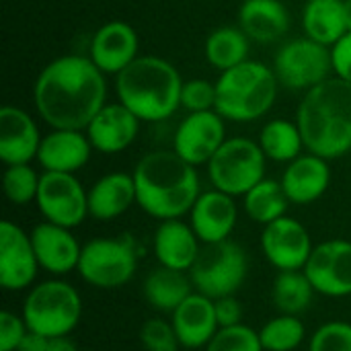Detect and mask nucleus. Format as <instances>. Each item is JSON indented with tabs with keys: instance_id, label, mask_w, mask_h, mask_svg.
I'll use <instances>...</instances> for the list:
<instances>
[{
	"instance_id": "nucleus-1",
	"label": "nucleus",
	"mask_w": 351,
	"mask_h": 351,
	"mask_svg": "<svg viewBox=\"0 0 351 351\" xmlns=\"http://www.w3.org/2000/svg\"><path fill=\"white\" fill-rule=\"evenodd\" d=\"M33 103L51 130H86L107 105V82L88 56L51 60L33 84Z\"/></svg>"
},
{
	"instance_id": "nucleus-2",
	"label": "nucleus",
	"mask_w": 351,
	"mask_h": 351,
	"mask_svg": "<svg viewBox=\"0 0 351 351\" xmlns=\"http://www.w3.org/2000/svg\"><path fill=\"white\" fill-rule=\"evenodd\" d=\"M132 175L140 210L160 222L189 214L202 193L195 167L173 148L144 154Z\"/></svg>"
},
{
	"instance_id": "nucleus-3",
	"label": "nucleus",
	"mask_w": 351,
	"mask_h": 351,
	"mask_svg": "<svg viewBox=\"0 0 351 351\" xmlns=\"http://www.w3.org/2000/svg\"><path fill=\"white\" fill-rule=\"evenodd\" d=\"M296 123L308 152L327 160L351 152L350 82L331 76L306 90L296 111Z\"/></svg>"
},
{
	"instance_id": "nucleus-4",
	"label": "nucleus",
	"mask_w": 351,
	"mask_h": 351,
	"mask_svg": "<svg viewBox=\"0 0 351 351\" xmlns=\"http://www.w3.org/2000/svg\"><path fill=\"white\" fill-rule=\"evenodd\" d=\"M183 78L179 70L158 56H138L115 76V93L140 121L158 123L181 107Z\"/></svg>"
},
{
	"instance_id": "nucleus-5",
	"label": "nucleus",
	"mask_w": 351,
	"mask_h": 351,
	"mask_svg": "<svg viewBox=\"0 0 351 351\" xmlns=\"http://www.w3.org/2000/svg\"><path fill=\"white\" fill-rule=\"evenodd\" d=\"M280 80L274 68L247 60L216 80V111L234 123H247L263 117L278 99Z\"/></svg>"
},
{
	"instance_id": "nucleus-6",
	"label": "nucleus",
	"mask_w": 351,
	"mask_h": 351,
	"mask_svg": "<svg viewBox=\"0 0 351 351\" xmlns=\"http://www.w3.org/2000/svg\"><path fill=\"white\" fill-rule=\"evenodd\" d=\"M21 315L29 331L43 337H66L82 319V298L72 284L51 278L29 288Z\"/></svg>"
},
{
	"instance_id": "nucleus-7",
	"label": "nucleus",
	"mask_w": 351,
	"mask_h": 351,
	"mask_svg": "<svg viewBox=\"0 0 351 351\" xmlns=\"http://www.w3.org/2000/svg\"><path fill=\"white\" fill-rule=\"evenodd\" d=\"M138 269V251L132 237H99L82 245L78 276L93 288L115 290L125 286Z\"/></svg>"
},
{
	"instance_id": "nucleus-8",
	"label": "nucleus",
	"mask_w": 351,
	"mask_h": 351,
	"mask_svg": "<svg viewBox=\"0 0 351 351\" xmlns=\"http://www.w3.org/2000/svg\"><path fill=\"white\" fill-rule=\"evenodd\" d=\"M265 162L267 156L263 154L259 142L234 136L226 138L206 167L214 189H220L232 197H243L265 179Z\"/></svg>"
},
{
	"instance_id": "nucleus-9",
	"label": "nucleus",
	"mask_w": 351,
	"mask_h": 351,
	"mask_svg": "<svg viewBox=\"0 0 351 351\" xmlns=\"http://www.w3.org/2000/svg\"><path fill=\"white\" fill-rule=\"evenodd\" d=\"M249 274V259L245 249L234 241L204 245L197 261L189 269L195 292L216 300L234 296Z\"/></svg>"
},
{
	"instance_id": "nucleus-10",
	"label": "nucleus",
	"mask_w": 351,
	"mask_h": 351,
	"mask_svg": "<svg viewBox=\"0 0 351 351\" xmlns=\"http://www.w3.org/2000/svg\"><path fill=\"white\" fill-rule=\"evenodd\" d=\"M274 72L282 86L306 93L331 78V47L306 35L292 39L278 49L274 58Z\"/></svg>"
},
{
	"instance_id": "nucleus-11",
	"label": "nucleus",
	"mask_w": 351,
	"mask_h": 351,
	"mask_svg": "<svg viewBox=\"0 0 351 351\" xmlns=\"http://www.w3.org/2000/svg\"><path fill=\"white\" fill-rule=\"evenodd\" d=\"M43 220L76 228L88 218V191L72 173H41L35 199Z\"/></svg>"
},
{
	"instance_id": "nucleus-12",
	"label": "nucleus",
	"mask_w": 351,
	"mask_h": 351,
	"mask_svg": "<svg viewBox=\"0 0 351 351\" xmlns=\"http://www.w3.org/2000/svg\"><path fill=\"white\" fill-rule=\"evenodd\" d=\"M313 249L315 245L306 226L288 214L263 226L261 251L269 261V265L276 267L278 271L304 269Z\"/></svg>"
},
{
	"instance_id": "nucleus-13",
	"label": "nucleus",
	"mask_w": 351,
	"mask_h": 351,
	"mask_svg": "<svg viewBox=\"0 0 351 351\" xmlns=\"http://www.w3.org/2000/svg\"><path fill=\"white\" fill-rule=\"evenodd\" d=\"M304 274L317 294L329 298L351 296V241L333 239L315 245Z\"/></svg>"
},
{
	"instance_id": "nucleus-14",
	"label": "nucleus",
	"mask_w": 351,
	"mask_h": 351,
	"mask_svg": "<svg viewBox=\"0 0 351 351\" xmlns=\"http://www.w3.org/2000/svg\"><path fill=\"white\" fill-rule=\"evenodd\" d=\"M226 142V119L214 111L187 113L173 136V150L193 167L208 165Z\"/></svg>"
},
{
	"instance_id": "nucleus-15",
	"label": "nucleus",
	"mask_w": 351,
	"mask_h": 351,
	"mask_svg": "<svg viewBox=\"0 0 351 351\" xmlns=\"http://www.w3.org/2000/svg\"><path fill=\"white\" fill-rule=\"evenodd\" d=\"M39 269L31 234L10 220L0 222V286L6 292L29 290Z\"/></svg>"
},
{
	"instance_id": "nucleus-16",
	"label": "nucleus",
	"mask_w": 351,
	"mask_h": 351,
	"mask_svg": "<svg viewBox=\"0 0 351 351\" xmlns=\"http://www.w3.org/2000/svg\"><path fill=\"white\" fill-rule=\"evenodd\" d=\"M29 234L43 271L51 274L53 278H62L78 269L82 245L72 234V228L43 220L35 224Z\"/></svg>"
},
{
	"instance_id": "nucleus-17",
	"label": "nucleus",
	"mask_w": 351,
	"mask_h": 351,
	"mask_svg": "<svg viewBox=\"0 0 351 351\" xmlns=\"http://www.w3.org/2000/svg\"><path fill=\"white\" fill-rule=\"evenodd\" d=\"M239 222V208L232 195L210 189L202 191L189 212V224L202 245L228 241Z\"/></svg>"
},
{
	"instance_id": "nucleus-18",
	"label": "nucleus",
	"mask_w": 351,
	"mask_h": 351,
	"mask_svg": "<svg viewBox=\"0 0 351 351\" xmlns=\"http://www.w3.org/2000/svg\"><path fill=\"white\" fill-rule=\"evenodd\" d=\"M140 39L136 29L125 21H109L99 27L88 45V58L105 74H119L136 58Z\"/></svg>"
},
{
	"instance_id": "nucleus-19",
	"label": "nucleus",
	"mask_w": 351,
	"mask_h": 351,
	"mask_svg": "<svg viewBox=\"0 0 351 351\" xmlns=\"http://www.w3.org/2000/svg\"><path fill=\"white\" fill-rule=\"evenodd\" d=\"M140 119L123 103H107L86 125V136L95 150L101 154H119L128 150L138 134Z\"/></svg>"
},
{
	"instance_id": "nucleus-20",
	"label": "nucleus",
	"mask_w": 351,
	"mask_h": 351,
	"mask_svg": "<svg viewBox=\"0 0 351 351\" xmlns=\"http://www.w3.org/2000/svg\"><path fill=\"white\" fill-rule=\"evenodd\" d=\"M41 138L35 119L25 109L14 105L0 109V160L6 167L37 160Z\"/></svg>"
},
{
	"instance_id": "nucleus-21",
	"label": "nucleus",
	"mask_w": 351,
	"mask_h": 351,
	"mask_svg": "<svg viewBox=\"0 0 351 351\" xmlns=\"http://www.w3.org/2000/svg\"><path fill=\"white\" fill-rule=\"evenodd\" d=\"M93 144L84 130H51L41 138L37 162L49 173H72L84 169L93 154Z\"/></svg>"
},
{
	"instance_id": "nucleus-22",
	"label": "nucleus",
	"mask_w": 351,
	"mask_h": 351,
	"mask_svg": "<svg viewBox=\"0 0 351 351\" xmlns=\"http://www.w3.org/2000/svg\"><path fill=\"white\" fill-rule=\"evenodd\" d=\"M290 204L308 206L321 199L331 185V167L329 160L319 154H300L286 165L280 179Z\"/></svg>"
},
{
	"instance_id": "nucleus-23",
	"label": "nucleus",
	"mask_w": 351,
	"mask_h": 351,
	"mask_svg": "<svg viewBox=\"0 0 351 351\" xmlns=\"http://www.w3.org/2000/svg\"><path fill=\"white\" fill-rule=\"evenodd\" d=\"M171 325L179 337L181 348L185 350H206V346L212 341V337L218 333L220 325L216 319V306L214 300L193 292L185 302H181L173 315Z\"/></svg>"
},
{
	"instance_id": "nucleus-24",
	"label": "nucleus",
	"mask_w": 351,
	"mask_h": 351,
	"mask_svg": "<svg viewBox=\"0 0 351 351\" xmlns=\"http://www.w3.org/2000/svg\"><path fill=\"white\" fill-rule=\"evenodd\" d=\"M152 251L158 265L189 274L199 257L202 241L189 222H183L181 218L162 220L154 230Z\"/></svg>"
},
{
	"instance_id": "nucleus-25",
	"label": "nucleus",
	"mask_w": 351,
	"mask_h": 351,
	"mask_svg": "<svg viewBox=\"0 0 351 351\" xmlns=\"http://www.w3.org/2000/svg\"><path fill=\"white\" fill-rule=\"evenodd\" d=\"M134 204H138L134 175L123 171L103 175L88 189V216L99 222L123 216Z\"/></svg>"
},
{
	"instance_id": "nucleus-26",
	"label": "nucleus",
	"mask_w": 351,
	"mask_h": 351,
	"mask_svg": "<svg viewBox=\"0 0 351 351\" xmlns=\"http://www.w3.org/2000/svg\"><path fill=\"white\" fill-rule=\"evenodd\" d=\"M239 27L251 41L274 43L290 31V12L282 0H245L239 8Z\"/></svg>"
},
{
	"instance_id": "nucleus-27",
	"label": "nucleus",
	"mask_w": 351,
	"mask_h": 351,
	"mask_svg": "<svg viewBox=\"0 0 351 351\" xmlns=\"http://www.w3.org/2000/svg\"><path fill=\"white\" fill-rule=\"evenodd\" d=\"M193 290L195 288L187 271H177L165 265L154 267L142 286L146 302L165 315H173V311L193 294Z\"/></svg>"
},
{
	"instance_id": "nucleus-28",
	"label": "nucleus",
	"mask_w": 351,
	"mask_h": 351,
	"mask_svg": "<svg viewBox=\"0 0 351 351\" xmlns=\"http://www.w3.org/2000/svg\"><path fill=\"white\" fill-rule=\"evenodd\" d=\"M302 29L306 37L329 47L335 45L348 33L343 0H306Z\"/></svg>"
},
{
	"instance_id": "nucleus-29",
	"label": "nucleus",
	"mask_w": 351,
	"mask_h": 351,
	"mask_svg": "<svg viewBox=\"0 0 351 351\" xmlns=\"http://www.w3.org/2000/svg\"><path fill=\"white\" fill-rule=\"evenodd\" d=\"M249 49H251V39L247 37V33L241 27H230V25L214 29L204 45L208 64L218 72H226L247 62Z\"/></svg>"
},
{
	"instance_id": "nucleus-30",
	"label": "nucleus",
	"mask_w": 351,
	"mask_h": 351,
	"mask_svg": "<svg viewBox=\"0 0 351 351\" xmlns=\"http://www.w3.org/2000/svg\"><path fill=\"white\" fill-rule=\"evenodd\" d=\"M257 142L269 160L286 162V165L292 162L294 158H298L302 154V150L306 148L298 123L284 119V117L267 121L263 125Z\"/></svg>"
},
{
	"instance_id": "nucleus-31",
	"label": "nucleus",
	"mask_w": 351,
	"mask_h": 351,
	"mask_svg": "<svg viewBox=\"0 0 351 351\" xmlns=\"http://www.w3.org/2000/svg\"><path fill=\"white\" fill-rule=\"evenodd\" d=\"M243 208L253 222L267 226L288 214L290 199L280 181L265 177L243 195Z\"/></svg>"
},
{
	"instance_id": "nucleus-32",
	"label": "nucleus",
	"mask_w": 351,
	"mask_h": 351,
	"mask_svg": "<svg viewBox=\"0 0 351 351\" xmlns=\"http://www.w3.org/2000/svg\"><path fill=\"white\" fill-rule=\"evenodd\" d=\"M315 288L306 278L304 269L300 271H278L271 284V300L274 306L282 315H300L304 313L315 296Z\"/></svg>"
},
{
	"instance_id": "nucleus-33",
	"label": "nucleus",
	"mask_w": 351,
	"mask_h": 351,
	"mask_svg": "<svg viewBox=\"0 0 351 351\" xmlns=\"http://www.w3.org/2000/svg\"><path fill=\"white\" fill-rule=\"evenodd\" d=\"M265 351H294L306 339V327L296 315H278L259 329Z\"/></svg>"
},
{
	"instance_id": "nucleus-34",
	"label": "nucleus",
	"mask_w": 351,
	"mask_h": 351,
	"mask_svg": "<svg viewBox=\"0 0 351 351\" xmlns=\"http://www.w3.org/2000/svg\"><path fill=\"white\" fill-rule=\"evenodd\" d=\"M41 175L29 165H10L2 175V189L10 204L27 206L37 199Z\"/></svg>"
},
{
	"instance_id": "nucleus-35",
	"label": "nucleus",
	"mask_w": 351,
	"mask_h": 351,
	"mask_svg": "<svg viewBox=\"0 0 351 351\" xmlns=\"http://www.w3.org/2000/svg\"><path fill=\"white\" fill-rule=\"evenodd\" d=\"M206 351H265L259 339V331L245 323L234 327H222L206 346Z\"/></svg>"
},
{
	"instance_id": "nucleus-36",
	"label": "nucleus",
	"mask_w": 351,
	"mask_h": 351,
	"mask_svg": "<svg viewBox=\"0 0 351 351\" xmlns=\"http://www.w3.org/2000/svg\"><path fill=\"white\" fill-rule=\"evenodd\" d=\"M140 343L144 351H179L181 343L171 325L160 317L148 319L140 329Z\"/></svg>"
},
{
	"instance_id": "nucleus-37",
	"label": "nucleus",
	"mask_w": 351,
	"mask_h": 351,
	"mask_svg": "<svg viewBox=\"0 0 351 351\" xmlns=\"http://www.w3.org/2000/svg\"><path fill=\"white\" fill-rule=\"evenodd\" d=\"M181 107L187 113L214 111L216 109V82L208 78H191L183 82Z\"/></svg>"
},
{
	"instance_id": "nucleus-38",
	"label": "nucleus",
	"mask_w": 351,
	"mask_h": 351,
	"mask_svg": "<svg viewBox=\"0 0 351 351\" xmlns=\"http://www.w3.org/2000/svg\"><path fill=\"white\" fill-rule=\"evenodd\" d=\"M308 351H351V325L346 321L321 325L311 337Z\"/></svg>"
},
{
	"instance_id": "nucleus-39",
	"label": "nucleus",
	"mask_w": 351,
	"mask_h": 351,
	"mask_svg": "<svg viewBox=\"0 0 351 351\" xmlns=\"http://www.w3.org/2000/svg\"><path fill=\"white\" fill-rule=\"evenodd\" d=\"M27 333H29V327L23 315L10 313V311L0 313V351H16Z\"/></svg>"
},
{
	"instance_id": "nucleus-40",
	"label": "nucleus",
	"mask_w": 351,
	"mask_h": 351,
	"mask_svg": "<svg viewBox=\"0 0 351 351\" xmlns=\"http://www.w3.org/2000/svg\"><path fill=\"white\" fill-rule=\"evenodd\" d=\"M333 74L351 84V31H348L335 45H331Z\"/></svg>"
},
{
	"instance_id": "nucleus-41",
	"label": "nucleus",
	"mask_w": 351,
	"mask_h": 351,
	"mask_svg": "<svg viewBox=\"0 0 351 351\" xmlns=\"http://www.w3.org/2000/svg\"><path fill=\"white\" fill-rule=\"evenodd\" d=\"M216 306V319L220 329L222 327H234L243 323V304L237 296H222L214 300Z\"/></svg>"
},
{
	"instance_id": "nucleus-42",
	"label": "nucleus",
	"mask_w": 351,
	"mask_h": 351,
	"mask_svg": "<svg viewBox=\"0 0 351 351\" xmlns=\"http://www.w3.org/2000/svg\"><path fill=\"white\" fill-rule=\"evenodd\" d=\"M47 341H49V337L29 331L25 335V339L21 341V346L16 348V351H47Z\"/></svg>"
},
{
	"instance_id": "nucleus-43",
	"label": "nucleus",
	"mask_w": 351,
	"mask_h": 351,
	"mask_svg": "<svg viewBox=\"0 0 351 351\" xmlns=\"http://www.w3.org/2000/svg\"><path fill=\"white\" fill-rule=\"evenodd\" d=\"M47 351H78L74 346V341L66 335V337H49L47 341Z\"/></svg>"
},
{
	"instance_id": "nucleus-44",
	"label": "nucleus",
	"mask_w": 351,
	"mask_h": 351,
	"mask_svg": "<svg viewBox=\"0 0 351 351\" xmlns=\"http://www.w3.org/2000/svg\"><path fill=\"white\" fill-rule=\"evenodd\" d=\"M343 14H346V27L351 31V0H343Z\"/></svg>"
}]
</instances>
